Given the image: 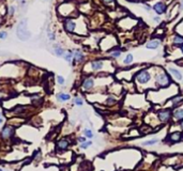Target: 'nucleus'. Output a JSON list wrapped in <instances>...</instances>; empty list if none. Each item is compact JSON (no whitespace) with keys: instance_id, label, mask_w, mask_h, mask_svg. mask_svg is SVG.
Returning a JSON list of instances; mask_svg holds the SVG:
<instances>
[{"instance_id":"f3484780","label":"nucleus","mask_w":183,"mask_h":171,"mask_svg":"<svg viewBox=\"0 0 183 171\" xmlns=\"http://www.w3.org/2000/svg\"><path fill=\"white\" fill-rule=\"evenodd\" d=\"M174 117L178 120H183V108H178L174 111Z\"/></svg>"},{"instance_id":"bb28decb","label":"nucleus","mask_w":183,"mask_h":171,"mask_svg":"<svg viewBox=\"0 0 183 171\" xmlns=\"http://www.w3.org/2000/svg\"><path fill=\"white\" fill-rule=\"evenodd\" d=\"M9 37V34L6 30H0V40H6Z\"/></svg>"},{"instance_id":"412c9836","label":"nucleus","mask_w":183,"mask_h":171,"mask_svg":"<svg viewBox=\"0 0 183 171\" xmlns=\"http://www.w3.org/2000/svg\"><path fill=\"white\" fill-rule=\"evenodd\" d=\"M110 55L112 58H119L120 56H121V50L120 49H117V48H115L114 50L110 51Z\"/></svg>"},{"instance_id":"9d476101","label":"nucleus","mask_w":183,"mask_h":171,"mask_svg":"<svg viewBox=\"0 0 183 171\" xmlns=\"http://www.w3.org/2000/svg\"><path fill=\"white\" fill-rule=\"evenodd\" d=\"M53 53L55 54V56L59 57V58H62L65 53V50L62 48L59 44H55V45H53Z\"/></svg>"},{"instance_id":"a878e982","label":"nucleus","mask_w":183,"mask_h":171,"mask_svg":"<svg viewBox=\"0 0 183 171\" xmlns=\"http://www.w3.org/2000/svg\"><path fill=\"white\" fill-rule=\"evenodd\" d=\"M159 142V139H153V140H148L143 143V146H152V144H155Z\"/></svg>"},{"instance_id":"a211bd4d","label":"nucleus","mask_w":183,"mask_h":171,"mask_svg":"<svg viewBox=\"0 0 183 171\" xmlns=\"http://www.w3.org/2000/svg\"><path fill=\"white\" fill-rule=\"evenodd\" d=\"M169 139H170V141H172V142L179 141V140H181V134H180V133H174V134H171L170 136H169Z\"/></svg>"},{"instance_id":"473e14b6","label":"nucleus","mask_w":183,"mask_h":171,"mask_svg":"<svg viewBox=\"0 0 183 171\" xmlns=\"http://www.w3.org/2000/svg\"><path fill=\"white\" fill-rule=\"evenodd\" d=\"M78 140V142H80V143H82V142H85V141H87V139H86V137H79L77 139Z\"/></svg>"},{"instance_id":"f8f14e48","label":"nucleus","mask_w":183,"mask_h":171,"mask_svg":"<svg viewBox=\"0 0 183 171\" xmlns=\"http://www.w3.org/2000/svg\"><path fill=\"white\" fill-rule=\"evenodd\" d=\"M69 141L66 140V139H61V140L58 141V143H57V148H58L59 150H66L67 148H69Z\"/></svg>"},{"instance_id":"423d86ee","label":"nucleus","mask_w":183,"mask_h":171,"mask_svg":"<svg viewBox=\"0 0 183 171\" xmlns=\"http://www.w3.org/2000/svg\"><path fill=\"white\" fill-rule=\"evenodd\" d=\"M93 87H94V78H93V77L89 76V77H87V78L83 79V81H82V89L85 90V91L91 90Z\"/></svg>"},{"instance_id":"6e6552de","label":"nucleus","mask_w":183,"mask_h":171,"mask_svg":"<svg viewBox=\"0 0 183 171\" xmlns=\"http://www.w3.org/2000/svg\"><path fill=\"white\" fill-rule=\"evenodd\" d=\"M153 10H154V12L156 14H164L166 12V10H167V7H166V4L164 2H156L154 6H153Z\"/></svg>"},{"instance_id":"cd10ccee","label":"nucleus","mask_w":183,"mask_h":171,"mask_svg":"<svg viewBox=\"0 0 183 171\" xmlns=\"http://www.w3.org/2000/svg\"><path fill=\"white\" fill-rule=\"evenodd\" d=\"M74 104L77 105V106H82V104H83L82 98H80V97H75V98H74Z\"/></svg>"},{"instance_id":"aec40b11","label":"nucleus","mask_w":183,"mask_h":171,"mask_svg":"<svg viewBox=\"0 0 183 171\" xmlns=\"http://www.w3.org/2000/svg\"><path fill=\"white\" fill-rule=\"evenodd\" d=\"M132 62H133V55H132V54L126 55V57H125V59H124V61H123V63L126 64V65H129V64H132Z\"/></svg>"},{"instance_id":"c9c22d12","label":"nucleus","mask_w":183,"mask_h":171,"mask_svg":"<svg viewBox=\"0 0 183 171\" xmlns=\"http://www.w3.org/2000/svg\"><path fill=\"white\" fill-rule=\"evenodd\" d=\"M2 122H3V118H2V115L0 113V124H1Z\"/></svg>"},{"instance_id":"e433bc0d","label":"nucleus","mask_w":183,"mask_h":171,"mask_svg":"<svg viewBox=\"0 0 183 171\" xmlns=\"http://www.w3.org/2000/svg\"><path fill=\"white\" fill-rule=\"evenodd\" d=\"M180 127L183 129V120H181V121H180Z\"/></svg>"},{"instance_id":"9b49d317","label":"nucleus","mask_w":183,"mask_h":171,"mask_svg":"<svg viewBox=\"0 0 183 171\" xmlns=\"http://www.w3.org/2000/svg\"><path fill=\"white\" fill-rule=\"evenodd\" d=\"M160 45H161V40L155 39V40L149 41V42L147 43V45H146V47H147L148 49H156Z\"/></svg>"},{"instance_id":"58836bf2","label":"nucleus","mask_w":183,"mask_h":171,"mask_svg":"<svg viewBox=\"0 0 183 171\" xmlns=\"http://www.w3.org/2000/svg\"><path fill=\"white\" fill-rule=\"evenodd\" d=\"M19 1H26V0H19Z\"/></svg>"},{"instance_id":"20e7f679","label":"nucleus","mask_w":183,"mask_h":171,"mask_svg":"<svg viewBox=\"0 0 183 171\" xmlns=\"http://www.w3.org/2000/svg\"><path fill=\"white\" fill-rule=\"evenodd\" d=\"M158 117L160 119V121L161 122H163V123H166V122H168L170 120V118H171V111L169 109H164V110H160L158 112Z\"/></svg>"},{"instance_id":"f704fd0d","label":"nucleus","mask_w":183,"mask_h":171,"mask_svg":"<svg viewBox=\"0 0 183 171\" xmlns=\"http://www.w3.org/2000/svg\"><path fill=\"white\" fill-rule=\"evenodd\" d=\"M183 10V0H181V4H180V11Z\"/></svg>"},{"instance_id":"2eb2a0df","label":"nucleus","mask_w":183,"mask_h":171,"mask_svg":"<svg viewBox=\"0 0 183 171\" xmlns=\"http://www.w3.org/2000/svg\"><path fill=\"white\" fill-rule=\"evenodd\" d=\"M169 72H170L171 75L174 76L177 80H181V79H182V74H181L180 72L178 71L177 69H174V67H170V69H169Z\"/></svg>"},{"instance_id":"5701e85b","label":"nucleus","mask_w":183,"mask_h":171,"mask_svg":"<svg viewBox=\"0 0 183 171\" xmlns=\"http://www.w3.org/2000/svg\"><path fill=\"white\" fill-rule=\"evenodd\" d=\"M15 12H16V7L15 6H10L8 8V14L10 15V16H13V15L15 14Z\"/></svg>"},{"instance_id":"1a4fd4ad","label":"nucleus","mask_w":183,"mask_h":171,"mask_svg":"<svg viewBox=\"0 0 183 171\" xmlns=\"http://www.w3.org/2000/svg\"><path fill=\"white\" fill-rule=\"evenodd\" d=\"M90 66H91L92 71L97 72V71H101V70L103 69L104 63H103V61H102V60H93V61H91Z\"/></svg>"},{"instance_id":"dca6fc26","label":"nucleus","mask_w":183,"mask_h":171,"mask_svg":"<svg viewBox=\"0 0 183 171\" xmlns=\"http://www.w3.org/2000/svg\"><path fill=\"white\" fill-rule=\"evenodd\" d=\"M62 58H63V59H64V60H65L69 64H71V63H72V61H73V51H72V50L65 51Z\"/></svg>"},{"instance_id":"ddd939ff","label":"nucleus","mask_w":183,"mask_h":171,"mask_svg":"<svg viewBox=\"0 0 183 171\" xmlns=\"http://www.w3.org/2000/svg\"><path fill=\"white\" fill-rule=\"evenodd\" d=\"M70 98H71V96H70V94H67V93L60 92L57 94V100L59 102H66V101H69Z\"/></svg>"},{"instance_id":"f257e3e1","label":"nucleus","mask_w":183,"mask_h":171,"mask_svg":"<svg viewBox=\"0 0 183 171\" xmlns=\"http://www.w3.org/2000/svg\"><path fill=\"white\" fill-rule=\"evenodd\" d=\"M76 22L71 17H66L63 19V28L67 33H74L76 31Z\"/></svg>"},{"instance_id":"0eeeda50","label":"nucleus","mask_w":183,"mask_h":171,"mask_svg":"<svg viewBox=\"0 0 183 171\" xmlns=\"http://www.w3.org/2000/svg\"><path fill=\"white\" fill-rule=\"evenodd\" d=\"M72 51H73V61H74L75 63H81V62L85 60V55H83L81 50L74 49Z\"/></svg>"},{"instance_id":"7ed1b4c3","label":"nucleus","mask_w":183,"mask_h":171,"mask_svg":"<svg viewBox=\"0 0 183 171\" xmlns=\"http://www.w3.org/2000/svg\"><path fill=\"white\" fill-rule=\"evenodd\" d=\"M156 84H158L160 87H167L170 85V78L169 76L165 74V73H162L159 74L156 76Z\"/></svg>"},{"instance_id":"b1692460","label":"nucleus","mask_w":183,"mask_h":171,"mask_svg":"<svg viewBox=\"0 0 183 171\" xmlns=\"http://www.w3.org/2000/svg\"><path fill=\"white\" fill-rule=\"evenodd\" d=\"M47 38L49 41H55L56 40V34L50 30H47Z\"/></svg>"},{"instance_id":"c756f323","label":"nucleus","mask_w":183,"mask_h":171,"mask_svg":"<svg viewBox=\"0 0 183 171\" xmlns=\"http://www.w3.org/2000/svg\"><path fill=\"white\" fill-rule=\"evenodd\" d=\"M92 144V142L91 141H85V142H82L81 144H80V148L81 149H87V148H89Z\"/></svg>"},{"instance_id":"6ab92c4d","label":"nucleus","mask_w":183,"mask_h":171,"mask_svg":"<svg viewBox=\"0 0 183 171\" xmlns=\"http://www.w3.org/2000/svg\"><path fill=\"white\" fill-rule=\"evenodd\" d=\"M174 43L178 46H180L183 44V37H181V35H175L174 37Z\"/></svg>"},{"instance_id":"72a5a7b5","label":"nucleus","mask_w":183,"mask_h":171,"mask_svg":"<svg viewBox=\"0 0 183 171\" xmlns=\"http://www.w3.org/2000/svg\"><path fill=\"white\" fill-rule=\"evenodd\" d=\"M153 20H154L155 23H160V22H161V18H160L159 16H155V17L153 18Z\"/></svg>"},{"instance_id":"4468645a","label":"nucleus","mask_w":183,"mask_h":171,"mask_svg":"<svg viewBox=\"0 0 183 171\" xmlns=\"http://www.w3.org/2000/svg\"><path fill=\"white\" fill-rule=\"evenodd\" d=\"M172 106L174 107H178L179 105H181L183 103V97L181 95H177L175 97H172Z\"/></svg>"},{"instance_id":"f03ea898","label":"nucleus","mask_w":183,"mask_h":171,"mask_svg":"<svg viewBox=\"0 0 183 171\" xmlns=\"http://www.w3.org/2000/svg\"><path fill=\"white\" fill-rule=\"evenodd\" d=\"M135 78H136V80H137V82L143 85V84H147V82L151 79V75H150V73L148 71L144 70V71L138 72V73L136 74Z\"/></svg>"},{"instance_id":"ea45409f","label":"nucleus","mask_w":183,"mask_h":171,"mask_svg":"<svg viewBox=\"0 0 183 171\" xmlns=\"http://www.w3.org/2000/svg\"><path fill=\"white\" fill-rule=\"evenodd\" d=\"M0 171H3V170H2V168H0Z\"/></svg>"},{"instance_id":"7c9ffc66","label":"nucleus","mask_w":183,"mask_h":171,"mask_svg":"<svg viewBox=\"0 0 183 171\" xmlns=\"http://www.w3.org/2000/svg\"><path fill=\"white\" fill-rule=\"evenodd\" d=\"M103 3L105 4V6H107V7H110L111 4L115 3V0H103Z\"/></svg>"},{"instance_id":"4be33fe9","label":"nucleus","mask_w":183,"mask_h":171,"mask_svg":"<svg viewBox=\"0 0 183 171\" xmlns=\"http://www.w3.org/2000/svg\"><path fill=\"white\" fill-rule=\"evenodd\" d=\"M26 110V107L25 106H16L14 108V112L16 113V115H19V113H22Z\"/></svg>"},{"instance_id":"39448f33","label":"nucleus","mask_w":183,"mask_h":171,"mask_svg":"<svg viewBox=\"0 0 183 171\" xmlns=\"http://www.w3.org/2000/svg\"><path fill=\"white\" fill-rule=\"evenodd\" d=\"M14 134V127L11 126V125H6L3 128H2V131H1V137L3 139H9V138H11L12 137V135Z\"/></svg>"},{"instance_id":"393cba45","label":"nucleus","mask_w":183,"mask_h":171,"mask_svg":"<svg viewBox=\"0 0 183 171\" xmlns=\"http://www.w3.org/2000/svg\"><path fill=\"white\" fill-rule=\"evenodd\" d=\"M83 134H85V136L87 138H92L93 137V133H92L91 129H89V128H86L85 131H83Z\"/></svg>"},{"instance_id":"2f4dec72","label":"nucleus","mask_w":183,"mask_h":171,"mask_svg":"<svg viewBox=\"0 0 183 171\" xmlns=\"http://www.w3.org/2000/svg\"><path fill=\"white\" fill-rule=\"evenodd\" d=\"M106 102H107V104H108V105H111V104H114V103H115V102H116V100H115V98H114V97H111V96H109V97L107 98V101H106Z\"/></svg>"},{"instance_id":"4c0bfd02","label":"nucleus","mask_w":183,"mask_h":171,"mask_svg":"<svg viewBox=\"0 0 183 171\" xmlns=\"http://www.w3.org/2000/svg\"><path fill=\"white\" fill-rule=\"evenodd\" d=\"M180 48H181V51H182V54H183V44L180 45Z\"/></svg>"},{"instance_id":"c85d7f7f","label":"nucleus","mask_w":183,"mask_h":171,"mask_svg":"<svg viewBox=\"0 0 183 171\" xmlns=\"http://www.w3.org/2000/svg\"><path fill=\"white\" fill-rule=\"evenodd\" d=\"M57 82H58L59 85H64V82H65L64 77H63V76L58 75V76H57Z\"/></svg>"}]
</instances>
